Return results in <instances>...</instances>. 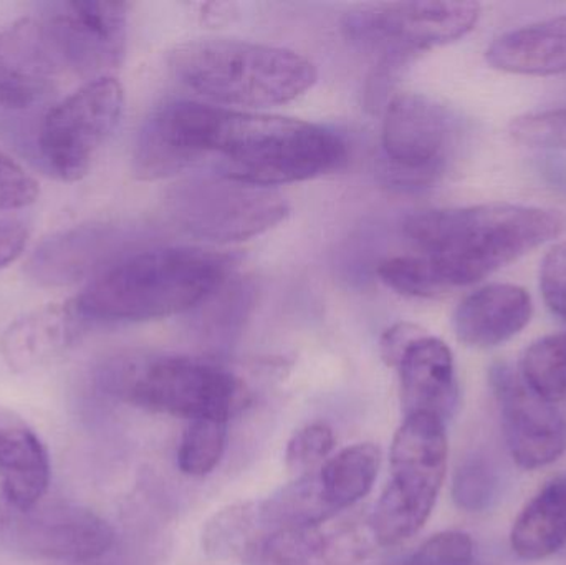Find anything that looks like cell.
<instances>
[{
  "instance_id": "484cf974",
  "label": "cell",
  "mask_w": 566,
  "mask_h": 565,
  "mask_svg": "<svg viewBox=\"0 0 566 565\" xmlns=\"http://www.w3.org/2000/svg\"><path fill=\"white\" fill-rule=\"evenodd\" d=\"M501 493V478L491 460L474 454L465 458L452 478V500L465 513H484Z\"/></svg>"
},
{
  "instance_id": "5bb4252c",
  "label": "cell",
  "mask_w": 566,
  "mask_h": 565,
  "mask_svg": "<svg viewBox=\"0 0 566 565\" xmlns=\"http://www.w3.org/2000/svg\"><path fill=\"white\" fill-rule=\"evenodd\" d=\"M66 72L92 80L112 76L125 59L128 3L65 2L46 13Z\"/></svg>"
},
{
  "instance_id": "ffe728a7",
  "label": "cell",
  "mask_w": 566,
  "mask_h": 565,
  "mask_svg": "<svg viewBox=\"0 0 566 565\" xmlns=\"http://www.w3.org/2000/svg\"><path fill=\"white\" fill-rule=\"evenodd\" d=\"M115 241L102 226H80L43 242L27 264V274L40 285H70L108 268L105 259Z\"/></svg>"
},
{
  "instance_id": "4fadbf2b",
  "label": "cell",
  "mask_w": 566,
  "mask_h": 565,
  "mask_svg": "<svg viewBox=\"0 0 566 565\" xmlns=\"http://www.w3.org/2000/svg\"><path fill=\"white\" fill-rule=\"evenodd\" d=\"M376 546L371 516L338 514L323 523L259 534L241 559L249 565H359Z\"/></svg>"
},
{
  "instance_id": "6da1fadb",
  "label": "cell",
  "mask_w": 566,
  "mask_h": 565,
  "mask_svg": "<svg viewBox=\"0 0 566 565\" xmlns=\"http://www.w3.org/2000/svg\"><path fill=\"white\" fill-rule=\"evenodd\" d=\"M345 139L315 123L196 102L158 106L139 129L133 166L145 181L211 163L216 175L275 188L345 165Z\"/></svg>"
},
{
  "instance_id": "836d02e7",
  "label": "cell",
  "mask_w": 566,
  "mask_h": 565,
  "mask_svg": "<svg viewBox=\"0 0 566 565\" xmlns=\"http://www.w3.org/2000/svg\"><path fill=\"white\" fill-rule=\"evenodd\" d=\"M30 229L22 219H0V271L22 255Z\"/></svg>"
},
{
  "instance_id": "f546056e",
  "label": "cell",
  "mask_w": 566,
  "mask_h": 565,
  "mask_svg": "<svg viewBox=\"0 0 566 565\" xmlns=\"http://www.w3.org/2000/svg\"><path fill=\"white\" fill-rule=\"evenodd\" d=\"M474 541L462 531L434 534L399 565H474Z\"/></svg>"
},
{
  "instance_id": "52a82bcc",
  "label": "cell",
  "mask_w": 566,
  "mask_h": 565,
  "mask_svg": "<svg viewBox=\"0 0 566 565\" xmlns=\"http://www.w3.org/2000/svg\"><path fill=\"white\" fill-rule=\"evenodd\" d=\"M481 17L478 2L376 3L346 13V39L378 56V75L391 79L412 56L468 35Z\"/></svg>"
},
{
  "instance_id": "2e32d148",
  "label": "cell",
  "mask_w": 566,
  "mask_h": 565,
  "mask_svg": "<svg viewBox=\"0 0 566 565\" xmlns=\"http://www.w3.org/2000/svg\"><path fill=\"white\" fill-rule=\"evenodd\" d=\"M401 405L405 417L431 415L448 421L459 404L458 377L451 348L422 335L406 352L398 365Z\"/></svg>"
},
{
  "instance_id": "4dcf8cb0",
  "label": "cell",
  "mask_w": 566,
  "mask_h": 565,
  "mask_svg": "<svg viewBox=\"0 0 566 565\" xmlns=\"http://www.w3.org/2000/svg\"><path fill=\"white\" fill-rule=\"evenodd\" d=\"M39 195V182L19 163L0 151V211L27 208Z\"/></svg>"
},
{
  "instance_id": "8992f818",
  "label": "cell",
  "mask_w": 566,
  "mask_h": 565,
  "mask_svg": "<svg viewBox=\"0 0 566 565\" xmlns=\"http://www.w3.org/2000/svg\"><path fill=\"white\" fill-rule=\"evenodd\" d=\"M446 423L431 415L405 417L391 447V478L371 514L378 546H395L421 531L448 470Z\"/></svg>"
},
{
  "instance_id": "e0dca14e",
  "label": "cell",
  "mask_w": 566,
  "mask_h": 565,
  "mask_svg": "<svg viewBox=\"0 0 566 565\" xmlns=\"http://www.w3.org/2000/svg\"><path fill=\"white\" fill-rule=\"evenodd\" d=\"M531 294L521 285L478 289L454 312V332L468 347L494 348L521 334L532 318Z\"/></svg>"
},
{
  "instance_id": "ac0fdd59",
  "label": "cell",
  "mask_w": 566,
  "mask_h": 565,
  "mask_svg": "<svg viewBox=\"0 0 566 565\" xmlns=\"http://www.w3.org/2000/svg\"><path fill=\"white\" fill-rule=\"evenodd\" d=\"M85 324L73 301L23 315L0 338V354L13 372L42 367L69 350Z\"/></svg>"
},
{
  "instance_id": "d6a6232c",
  "label": "cell",
  "mask_w": 566,
  "mask_h": 565,
  "mask_svg": "<svg viewBox=\"0 0 566 565\" xmlns=\"http://www.w3.org/2000/svg\"><path fill=\"white\" fill-rule=\"evenodd\" d=\"M426 334L428 332L422 331L418 325L408 324V322H399V324L392 325L391 328L385 332L381 344H379L385 364L398 368L399 362L405 357L408 348Z\"/></svg>"
},
{
  "instance_id": "603a6c76",
  "label": "cell",
  "mask_w": 566,
  "mask_h": 565,
  "mask_svg": "<svg viewBox=\"0 0 566 565\" xmlns=\"http://www.w3.org/2000/svg\"><path fill=\"white\" fill-rule=\"evenodd\" d=\"M379 463L381 453L373 443L353 444L325 461L316 477L329 510L342 514L361 501L375 484Z\"/></svg>"
},
{
  "instance_id": "7a4b0ae2",
  "label": "cell",
  "mask_w": 566,
  "mask_h": 565,
  "mask_svg": "<svg viewBox=\"0 0 566 565\" xmlns=\"http://www.w3.org/2000/svg\"><path fill=\"white\" fill-rule=\"evenodd\" d=\"M565 229L560 211L514 202L431 209L405 222L406 236L444 291L481 282Z\"/></svg>"
},
{
  "instance_id": "9a60e30c",
  "label": "cell",
  "mask_w": 566,
  "mask_h": 565,
  "mask_svg": "<svg viewBox=\"0 0 566 565\" xmlns=\"http://www.w3.org/2000/svg\"><path fill=\"white\" fill-rule=\"evenodd\" d=\"M65 73L45 15L23 17L0 33V105L30 108L42 102Z\"/></svg>"
},
{
  "instance_id": "d4e9b609",
  "label": "cell",
  "mask_w": 566,
  "mask_h": 565,
  "mask_svg": "<svg viewBox=\"0 0 566 565\" xmlns=\"http://www.w3.org/2000/svg\"><path fill=\"white\" fill-rule=\"evenodd\" d=\"M226 441H228L226 421L209 420V418L191 421L179 444V470L192 478H202L212 473L221 463Z\"/></svg>"
},
{
  "instance_id": "4316f807",
  "label": "cell",
  "mask_w": 566,
  "mask_h": 565,
  "mask_svg": "<svg viewBox=\"0 0 566 565\" xmlns=\"http://www.w3.org/2000/svg\"><path fill=\"white\" fill-rule=\"evenodd\" d=\"M379 278L392 291L406 297L431 299L444 289L421 255H396L378 268Z\"/></svg>"
},
{
  "instance_id": "277c9868",
  "label": "cell",
  "mask_w": 566,
  "mask_h": 565,
  "mask_svg": "<svg viewBox=\"0 0 566 565\" xmlns=\"http://www.w3.org/2000/svg\"><path fill=\"white\" fill-rule=\"evenodd\" d=\"M98 380L125 404L189 421L228 423L254 401L241 375L218 362L186 355H119L103 365Z\"/></svg>"
},
{
  "instance_id": "7c38bea8",
  "label": "cell",
  "mask_w": 566,
  "mask_h": 565,
  "mask_svg": "<svg viewBox=\"0 0 566 565\" xmlns=\"http://www.w3.org/2000/svg\"><path fill=\"white\" fill-rule=\"evenodd\" d=\"M489 384L497 401L505 444L517 467L535 471L560 460L566 451V420L557 405L535 395L507 364L492 365Z\"/></svg>"
},
{
  "instance_id": "cb8c5ba5",
  "label": "cell",
  "mask_w": 566,
  "mask_h": 565,
  "mask_svg": "<svg viewBox=\"0 0 566 565\" xmlns=\"http://www.w3.org/2000/svg\"><path fill=\"white\" fill-rule=\"evenodd\" d=\"M518 375L538 397L552 405L566 401V332L545 335L525 348Z\"/></svg>"
},
{
  "instance_id": "f1b7e54d",
  "label": "cell",
  "mask_w": 566,
  "mask_h": 565,
  "mask_svg": "<svg viewBox=\"0 0 566 565\" xmlns=\"http://www.w3.org/2000/svg\"><path fill=\"white\" fill-rule=\"evenodd\" d=\"M335 447L333 430L326 423H312L293 435L286 444L285 467L295 478L313 473L322 468Z\"/></svg>"
},
{
  "instance_id": "7402d4cb",
  "label": "cell",
  "mask_w": 566,
  "mask_h": 565,
  "mask_svg": "<svg viewBox=\"0 0 566 565\" xmlns=\"http://www.w3.org/2000/svg\"><path fill=\"white\" fill-rule=\"evenodd\" d=\"M566 544V477H557L525 504L511 531L515 556L528 563L548 559Z\"/></svg>"
},
{
  "instance_id": "3957f363",
  "label": "cell",
  "mask_w": 566,
  "mask_h": 565,
  "mask_svg": "<svg viewBox=\"0 0 566 565\" xmlns=\"http://www.w3.org/2000/svg\"><path fill=\"white\" fill-rule=\"evenodd\" d=\"M232 258L198 248H158L112 262L92 279L76 312L85 322H148L191 311L224 287Z\"/></svg>"
},
{
  "instance_id": "8fae6325",
  "label": "cell",
  "mask_w": 566,
  "mask_h": 565,
  "mask_svg": "<svg viewBox=\"0 0 566 565\" xmlns=\"http://www.w3.org/2000/svg\"><path fill=\"white\" fill-rule=\"evenodd\" d=\"M123 106L125 92L115 76L90 80L53 106L39 136L40 153L52 175L65 182L85 178L118 126Z\"/></svg>"
},
{
  "instance_id": "9c48e42d",
  "label": "cell",
  "mask_w": 566,
  "mask_h": 565,
  "mask_svg": "<svg viewBox=\"0 0 566 565\" xmlns=\"http://www.w3.org/2000/svg\"><path fill=\"white\" fill-rule=\"evenodd\" d=\"M458 125L446 106L421 93H401L389 102L382 122V179L402 191L436 185L448 171Z\"/></svg>"
},
{
  "instance_id": "d6986e66",
  "label": "cell",
  "mask_w": 566,
  "mask_h": 565,
  "mask_svg": "<svg viewBox=\"0 0 566 565\" xmlns=\"http://www.w3.org/2000/svg\"><path fill=\"white\" fill-rule=\"evenodd\" d=\"M49 483L42 440L15 411L0 407V498L17 508L33 506L45 498Z\"/></svg>"
},
{
  "instance_id": "ba28073f",
  "label": "cell",
  "mask_w": 566,
  "mask_h": 565,
  "mask_svg": "<svg viewBox=\"0 0 566 565\" xmlns=\"http://www.w3.org/2000/svg\"><path fill=\"white\" fill-rule=\"evenodd\" d=\"M169 219L192 238L241 242L285 221L290 208L274 188L248 185L209 172L186 179L168 196Z\"/></svg>"
},
{
  "instance_id": "44dd1931",
  "label": "cell",
  "mask_w": 566,
  "mask_h": 565,
  "mask_svg": "<svg viewBox=\"0 0 566 565\" xmlns=\"http://www.w3.org/2000/svg\"><path fill=\"white\" fill-rule=\"evenodd\" d=\"M485 60L512 75H566V13L502 33L485 50Z\"/></svg>"
},
{
  "instance_id": "1f68e13d",
  "label": "cell",
  "mask_w": 566,
  "mask_h": 565,
  "mask_svg": "<svg viewBox=\"0 0 566 565\" xmlns=\"http://www.w3.org/2000/svg\"><path fill=\"white\" fill-rule=\"evenodd\" d=\"M541 291L552 314L566 322V242L545 254L541 268Z\"/></svg>"
},
{
  "instance_id": "83f0119b",
  "label": "cell",
  "mask_w": 566,
  "mask_h": 565,
  "mask_svg": "<svg viewBox=\"0 0 566 565\" xmlns=\"http://www.w3.org/2000/svg\"><path fill=\"white\" fill-rule=\"evenodd\" d=\"M509 133L514 142L531 148L566 149V106L517 116Z\"/></svg>"
},
{
  "instance_id": "5b68a950",
  "label": "cell",
  "mask_w": 566,
  "mask_h": 565,
  "mask_svg": "<svg viewBox=\"0 0 566 565\" xmlns=\"http://www.w3.org/2000/svg\"><path fill=\"white\" fill-rule=\"evenodd\" d=\"M176 79L198 95L228 106L285 105L316 82L306 56L283 46L234 39H201L171 53Z\"/></svg>"
},
{
  "instance_id": "30bf717a",
  "label": "cell",
  "mask_w": 566,
  "mask_h": 565,
  "mask_svg": "<svg viewBox=\"0 0 566 565\" xmlns=\"http://www.w3.org/2000/svg\"><path fill=\"white\" fill-rule=\"evenodd\" d=\"M115 531L95 511L72 501L17 508L0 498V547L55 563L88 564L115 546Z\"/></svg>"
}]
</instances>
